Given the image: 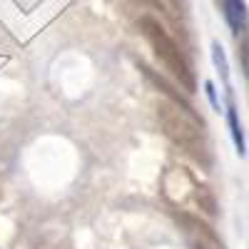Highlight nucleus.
I'll list each match as a JSON object with an SVG mask.
<instances>
[{"label":"nucleus","instance_id":"6","mask_svg":"<svg viewBox=\"0 0 249 249\" xmlns=\"http://www.w3.org/2000/svg\"><path fill=\"white\" fill-rule=\"evenodd\" d=\"M227 120H230V130H232V137H234V144H237V152L244 155V135H242V124H239L237 107H234V100H232L230 90H227Z\"/></svg>","mask_w":249,"mask_h":249},{"label":"nucleus","instance_id":"4","mask_svg":"<svg viewBox=\"0 0 249 249\" xmlns=\"http://www.w3.org/2000/svg\"><path fill=\"white\" fill-rule=\"evenodd\" d=\"M137 68H140V70H142V75L147 77V80L152 82V85L157 88V92H162V97H164V100L175 102V105H179V107H182V110H187V112H195V107L190 105V100H187L182 92H177V90H175V85H170V82L164 80L162 75H157L152 68L144 65V62H137Z\"/></svg>","mask_w":249,"mask_h":249},{"label":"nucleus","instance_id":"3","mask_svg":"<svg viewBox=\"0 0 249 249\" xmlns=\"http://www.w3.org/2000/svg\"><path fill=\"white\" fill-rule=\"evenodd\" d=\"M175 217L182 222L184 232L192 237V244H202V247H207V249H224V244H222V239L214 234V230H212L207 222H202L199 217L187 214V212H177Z\"/></svg>","mask_w":249,"mask_h":249},{"label":"nucleus","instance_id":"9","mask_svg":"<svg viewBox=\"0 0 249 249\" xmlns=\"http://www.w3.org/2000/svg\"><path fill=\"white\" fill-rule=\"evenodd\" d=\"M144 3H150V5H162V0H144Z\"/></svg>","mask_w":249,"mask_h":249},{"label":"nucleus","instance_id":"8","mask_svg":"<svg viewBox=\"0 0 249 249\" xmlns=\"http://www.w3.org/2000/svg\"><path fill=\"white\" fill-rule=\"evenodd\" d=\"M247 33V30H244ZM239 60H242V68H244V75L249 77V33L244 35L242 45H239Z\"/></svg>","mask_w":249,"mask_h":249},{"label":"nucleus","instance_id":"5","mask_svg":"<svg viewBox=\"0 0 249 249\" xmlns=\"http://www.w3.org/2000/svg\"><path fill=\"white\" fill-rule=\"evenodd\" d=\"M222 8H224V18H227V23H230V28L234 33H244L247 20H249L244 0H222Z\"/></svg>","mask_w":249,"mask_h":249},{"label":"nucleus","instance_id":"10","mask_svg":"<svg viewBox=\"0 0 249 249\" xmlns=\"http://www.w3.org/2000/svg\"><path fill=\"white\" fill-rule=\"evenodd\" d=\"M192 249H207V247H202V244H192Z\"/></svg>","mask_w":249,"mask_h":249},{"label":"nucleus","instance_id":"2","mask_svg":"<svg viewBox=\"0 0 249 249\" xmlns=\"http://www.w3.org/2000/svg\"><path fill=\"white\" fill-rule=\"evenodd\" d=\"M137 28H140L142 37L147 40V45L152 48L160 65L179 82V88H184L187 92H195V88H197L195 72L190 68V62H187L184 53L179 50V45L172 40V35L164 30V25L152 15H142Z\"/></svg>","mask_w":249,"mask_h":249},{"label":"nucleus","instance_id":"1","mask_svg":"<svg viewBox=\"0 0 249 249\" xmlns=\"http://www.w3.org/2000/svg\"><path fill=\"white\" fill-rule=\"evenodd\" d=\"M155 117H157L162 135L172 144L182 147L199 164H210V142H207L204 127H202V122L197 120L195 112H187L179 105L162 97L155 105Z\"/></svg>","mask_w":249,"mask_h":249},{"label":"nucleus","instance_id":"7","mask_svg":"<svg viewBox=\"0 0 249 249\" xmlns=\"http://www.w3.org/2000/svg\"><path fill=\"white\" fill-rule=\"evenodd\" d=\"M195 202L199 204V210L204 214H210V217L217 214V202H214L212 192L207 190V187H195Z\"/></svg>","mask_w":249,"mask_h":249}]
</instances>
